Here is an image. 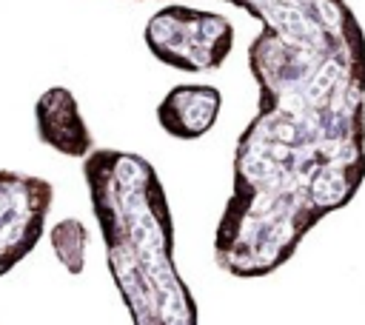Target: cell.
Returning <instances> with one entry per match:
<instances>
[{"mask_svg":"<svg viewBox=\"0 0 365 325\" xmlns=\"http://www.w3.org/2000/svg\"><path fill=\"white\" fill-rule=\"evenodd\" d=\"M231 3L262 23L248 46L259 103L237 140L214 259L254 279L282 268L365 180V31L345 0Z\"/></svg>","mask_w":365,"mask_h":325,"instance_id":"cell-1","label":"cell"},{"mask_svg":"<svg viewBox=\"0 0 365 325\" xmlns=\"http://www.w3.org/2000/svg\"><path fill=\"white\" fill-rule=\"evenodd\" d=\"M83 177L131 325H200L194 294L174 262V220L154 165L134 151L91 148Z\"/></svg>","mask_w":365,"mask_h":325,"instance_id":"cell-2","label":"cell"},{"mask_svg":"<svg viewBox=\"0 0 365 325\" xmlns=\"http://www.w3.org/2000/svg\"><path fill=\"white\" fill-rule=\"evenodd\" d=\"M234 29L222 14L202 11L194 6H165L151 14L145 26L148 51L180 71L220 68L231 54Z\"/></svg>","mask_w":365,"mask_h":325,"instance_id":"cell-3","label":"cell"},{"mask_svg":"<svg viewBox=\"0 0 365 325\" xmlns=\"http://www.w3.org/2000/svg\"><path fill=\"white\" fill-rule=\"evenodd\" d=\"M54 185L43 177L0 168V277L17 268L43 239Z\"/></svg>","mask_w":365,"mask_h":325,"instance_id":"cell-4","label":"cell"},{"mask_svg":"<svg viewBox=\"0 0 365 325\" xmlns=\"http://www.w3.org/2000/svg\"><path fill=\"white\" fill-rule=\"evenodd\" d=\"M34 128H37L40 143H46L63 157L83 160L94 148V140L80 114V105L66 86H51L37 97Z\"/></svg>","mask_w":365,"mask_h":325,"instance_id":"cell-5","label":"cell"},{"mask_svg":"<svg viewBox=\"0 0 365 325\" xmlns=\"http://www.w3.org/2000/svg\"><path fill=\"white\" fill-rule=\"evenodd\" d=\"M222 108V94L214 86L185 83L174 86L157 105V123L165 134L177 140H197L217 123Z\"/></svg>","mask_w":365,"mask_h":325,"instance_id":"cell-6","label":"cell"},{"mask_svg":"<svg viewBox=\"0 0 365 325\" xmlns=\"http://www.w3.org/2000/svg\"><path fill=\"white\" fill-rule=\"evenodd\" d=\"M51 248L60 259V265L68 274H80L86 265V248H88V231L80 220H60L51 228Z\"/></svg>","mask_w":365,"mask_h":325,"instance_id":"cell-7","label":"cell"}]
</instances>
